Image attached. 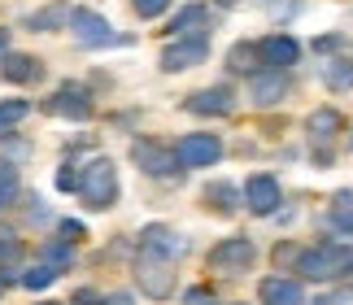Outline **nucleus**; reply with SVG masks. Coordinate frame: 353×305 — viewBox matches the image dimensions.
<instances>
[{"label":"nucleus","mask_w":353,"mask_h":305,"mask_svg":"<svg viewBox=\"0 0 353 305\" xmlns=\"http://www.w3.org/2000/svg\"><path fill=\"white\" fill-rule=\"evenodd\" d=\"M296 270H301V279H314V284H327V279H345L353 275V244H314V248H301V257H296Z\"/></svg>","instance_id":"f257e3e1"},{"label":"nucleus","mask_w":353,"mask_h":305,"mask_svg":"<svg viewBox=\"0 0 353 305\" xmlns=\"http://www.w3.org/2000/svg\"><path fill=\"white\" fill-rule=\"evenodd\" d=\"M79 201L88 205V210H110L118 201V166L114 157H92L83 170H79Z\"/></svg>","instance_id":"f03ea898"},{"label":"nucleus","mask_w":353,"mask_h":305,"mask_svg":"<svg viewBox=\"0 0 353 305\" xmlns=\"http://www.w3.org/2000/svg\"><path fill=\"white\" fill-rule=\"evenodd\" d=\"M135 284H140L144 297L166 301L174 293V262L153 257V253H140V257H135Z\"/></svg>","instance_id":"7ed1b4c3"},{"label":"nucleus","mask_w":353,"mask_h":305,"mask_svg":"<svg viewBox=\"0 0 353 305\" xmlns=\"http://www.w3.org/2000/svg\"><path fill=\"white\" fill-rule=\"evenodd\" d=\"M253 257H257V248L249 235H227V240H219L210 248V270H219V275H244L253 266Z\"/></svg>","instance_id":"20e7f679"},{"label":"nucleus","mask_w":353,"mask_h":305,"mask_svg":"<svg viewBox=\"0 0 353 305\" xmlns=\"http://www.w3.org/2000/svg\"><path fill=\"white\" fill-rule=\"evenodd\" d=\"M249 96H253L257 109H275V105H283V101L292 96V79H288V70H283V66L253 70V79H249Z\"/></svg>","instance_id":"39448f33"},{"label":"nucleus","mask_w":353,"mask_h":305,"mask_svg":"<svg viewBox=\"0 0 353 305\" xmlns=\"http://www.w3.org/2000/svg\"><path fill=\"white\" fill-rule=\"evenodd\" d=\"M205 57H210V39H205V31L179 35L174 44L161 48V70H166V75H179V70H192V66H201Z\"/></svg>","instance_id":"423d86ee"},{"label":"nucleus","mask_w":353,"mask_h":305,"mask_svg":"<svg viewBox=\"0 0 353 305\" xmlns=\"http://www.w3.org/2000/svg\"><path fill=\"white\" fill-rule=\"evenodd\" d=\"M174 157H179L183 170H201V166H214L223 157V140L210 135V131H192V135H183V140L174 144Z\"/></svg>","instance_id":"0eeeda50"},{"label":"nucleus","mask_w":353,"mask_h":305,"mask_svg":"<svg viewBox=\"0 0 353 305\" xmlns=\"http://www.w3.org/2000/svg\"><path fill=\"white\" fill-rule=\"evenodd\" d=\"M188 114L196 118H227L236 109V88H227V83H214V88H201L183 101Z\"/></svg>","instance_id":"6e6552de"},{"label":"nucleus","mask_w":353,"mask_h":305,"mask_svg":"<svg viewBox=\"0 0 353 305\" xmlns=\"http://www.w3.org/2000/svg\"><path fill=\"white\" fill-rule=\"evenodd\" d=\"M70 31H74V39H79L83 48H110V44H118L114 26L105 22L97 9H74V13H70Z\"/></svg>","instance_id":"1a4fd4ad"},{"label":"nucleus","mask_w":353,"mask_h":305,"mask_svg":"<svg viewBox=\"0 0 353 305\" xmlns=\"http://www.w3.org/2000/svg\"><path fill=\"white\" fill-rule=\"evenodd\" d=\"M131 161L140 166L144 175H179L183 166L174 157V148H166L161 140H135L131 144Z\"/></svg>","instance_id":"9d476101"},{"label":"nucleus","mask_w":353,"mask_h":305,"mask_svg":"<svg viewBox=\"0 0 353 305\" xmlns=\"http://www.w3.org/2000/svg\"><path fill=\"white\" fill-rule=\"evenodd\" d=\"M279 201H283V188H279L275 175H249V184H244V205H249L257 218L275 214Z\"/></svg>","instance_id":"9b49d317"},{"label":"nucleus","mask_w":353,"mask_h":305,"mask_svg":"<svg viewBox=\"0 0 353 305\" xmlns=\"http://www.w3.org/2000/svg\"><path fill=\"white\" fill-rule=\"evenodd\" d=\"M48 114L57 118H70V122H83L92 118V92L83 88V83H61L57 96L48 101Z\"/></svg>","instance_id":"f8f14e48"},{"label":"nucleus","mask_w":353,"mask_h":305,"mask_svg":"<svg viewBox=\"0 0 353 305\" xmlns=\"http://www.w3.org/2000/svg\"><path fill=\"white\" fill-rule=\"evenodd\" d=\"M140 248L144 253H153V257H166V262H174L188 248V240L174 227H166V223H148L144 231H140Z\"/></svg>","instance_id":"ddd939ff"},{"label":"nucleus","mask_w":353,"mask_h":305,"mask_svg":"<svg viewBox=\"0 0 353 305\" xmlns=\"http://www.w3.org/2000/svg\"><path fill=\"white\" fill-rule=\"evenodd\" d=\"M257 301L262 305H305V293L296 279H283V275H266L257 284Z\"/></svg>","instance_id":"4468645a"},{"label":"nucleus","mask_w":353,"mask_h":305,"mask_svg":"<svg viewBox=\"0 0 353 305\" xmlns=\"http://www.w3.org/2000/svg\"><path fill=\"white\" fill-rule=\"evenodd\" d=\"M257 52H262L266 66H283V70H288L292 61H301V44H296L292 35H266L262 44H257Z\"/></svg>","instance_id":"2eb2a0df"},{"label":"nucleus","mask_w":353,"mask_h":305,"mask_svg":"<svg viewBox=\"0 0 353 305\" xmlns=\"http://www.w3.org/2000/svg\"><path fill=\"white\" fill-rule=\"evenodd\" d=\"M345 127V118H341V109H332V105H323L314 109V114L305 118V135H310V144H327L336 140V131Z\"/></svg>","instance_id":"dca6fc26"},{"label":"nucleus","mask_w":353,"mask_h":305,"mask_svg":"<svg viewBox=\"0 0 353 305\" xmlns=\"http://www.w3.org/2000/svg\"><path fill=\"white\" fill-rule=\"evenodd\" d=\"M0 75L9 83H35L44 75V66H39V57H31V52H5V57H0Z\"/></svg>","instance_id":"f3484780"},{"label":"nucleus","mask_w":353,"mask_h":305,"mask_svg":"<svg viewBox=\"0 0 353 305\" xmlns=\"http://www.w3.org/2000/svg\"><path fill=\"white\" fill-rule=\"evenodd\" d=\"M205 22H210V9H205V5H183V9L170 18L166 31H170V35H196Z\"/></svg>","instance_id":"a211bd4d"},{"label":"nucleus","mask_w":353,"mask_h":305,"mask_svg":"<svg viewBox=\"0 0 353 305\" xmlns=\"http://www.w3.org/2000/svg\"><path fill=\"white\" fill-rule=\"evenodd\" d=\"M205 201H210V210H214V214H232L236 205L244 201V192H240L236 184H227V179H219V184H210V188H205Z\"/></svg>","instance_id":"6ab92c4d"},{"label":"nucleus","mask_w":353,"mask_h":305,"mask_svg":"<svg viewBox=\"0 0 353 305\" xmlns=\"http://www.w3.org/2000/svg\"><path fill=\"white\" fill-rule=\"evenodd\" d=\"M18 192H22V179H18V170H13L9 161H0V210H9V205L18 201Z\"/></svg>","instance_id":"aec40b11"},{"label":"nucleus","mask_w":353,"mask_h":305,"mask_svg":"<svg viewBox=\"0 0 353 305\" xmlns=\"http://www.w3.org/2000/svg\"><path fill=\"white\" fill-rule=\"evenodd\" d=\"M332 227L345 231V235H353V192H341V197H336V205H332Z\"/></svg>","instance_id":"412c9836"},{"label":"nucleus","mask_w":353,"mask_h":305,"mask_svg":"<svg viewBox=\"0 0 353 305\" xmlns=\"http://www.w3.org/2000/svg\"><path fill=\"white\" fill-rule=\"evenodd\" d=\"M26 114H31V105H26L22 96H13V101H0V131H13Z\"/></svg>","instance_id":"4be33fe9"},{"label":"nucleus","mask_w":353,"mask_h":305,"mask_svg":"<svg viewBox=\"0 0 353 305\" xmlns=\"http://www.w3.org/2000/svg\"><path fill=\"white\" fill-rule=\"evenodd\" d=\"M57 275H61L57 266H48V262H39V266H31V270L22 275V284L31 288V293H44V288H48L52 279H57Z\"/></svg>","instance_id":"5701e85b"},{"label":"nucleus","mask_w":353,"mask_h":305,"mask_svg":"<svg viewBox=\"0 0 353 305\" xmlns=\"http://www.w3.org/2000/svg\"><path fill=\"white\" fill-rule=\"evenodd\" d=\"M44 262H48V266H57V270H65V266L74 262L70 240H52V244H44Z\"/></svg>","instance_id":"b1692460"},{"label":"nucleus","mask_w":353,"mask_h":305,"mask_svg":"<svg viewBox=\"0 0 353 305\" xmlns=\"http://www.w3.org/2000/svg\"><path fill=\"white\" fill-rule=\"evenodd\" d=\"M323 83H327V88H336V92L353 88V66H345V61H332L327 70H323Z\"/></svg>","instance_id":"393cba45"},{"label":"nucleus","mask_w":353,"mask_h":305,"mask_svg":"<svg viewBox=\"0 0 353 305\" xmlns=\"http://www.w3.org/2000/svg\"><path fill=\"white\" fill-rule=\"evenodd\" d=\"M61 18H65V9H61V5H48V9L31 13V18H26V26H31V31H52Z\"/></svg>","instance_id":"a878e982"},{"label":"nucleus","mask_w":353,"mask_h":305,"mask_svg":"<svg viewBox=\"0 0 353 305\" xmlns=\"http://www.w3.org/2000/svg\"><path fill=\"white\" fill-rule=\"evenodd\" d=\"M253 57H262V52H257V44H236V48H232V61H227V66H232V70H249V75H253Z\"/></svg>","instance_id":"bb28decb"},{"label":"nucleus","mask_w":353,"mask_h":305,"mask_svg":"<svg viewBox=\"0 0 353 305\" xmlns=\"http://www.w3.org/2000/svg\"><path fill=\"white\" fill-rule=\"evenodd\" d=\"M314 305H353V284H336L332 293H323Z\"/></svg>","instance_id":"cd10ccee"},{"label":"nucleus","mask_w":353,"mask_h":305,"mask_svg":"<svg viewBox=\"0 0 353 305\" xmlns=\"http://www.w3.org/2000/svg\"><path fill=\"white\" fill-rule=\"evenodd\" d=\"M131 9L140 13V18H161V13L170 9V0H131Z\"/></svg>","instance_id":"c85d7f7f"},{"label":"nucleus","mask_w":353,"mask_h":305,"mask_svg":"<svg viewBox=\"0 0 353 305\" xmlns=\"http://www.w3.org/2000/svg\"><path fill=\"white\" fill-rule=\"evenodd\" d=\"M22 253V244H18V235H13L9 227H0V262H13Z\"/></svg>","instance_id":"c756f323"},{"label":"nucleus","mask_w":353,"mask_h":305,"mask_svg":"<svg viewBox=\"0 0 353 305\" xmlns=\"http://www.w3.org/2000/svg\"><path fill=\"white\" fill-rule=\"evenodd\" d=\"M183 305H219V297H214L210 288H188V293H183Z\"/></svg>","instance_id":"7c9ffc66"},{"label":"nucleus","mask_w":353,"mask_h":305,"mask_svg":"<svg viewBox=\"0 0 353 305\" xmlns=\"http://www.w3.org/2000/svg\"><path fill=\"white\" fill-rule=\"evenodd\" d=\"M65 305H105V297L97 293V288H79V293L65 301Z\"/></svg>","instance_id":"2f4dec72"},{"label":"nucleus","mask_w":353,"mask_h":305,"mask_svg":"<svg viewBox=\"0 0 353 305\" xmlns=\"http://www.w3.org/2000/svg\"><path fill=\"white\" fill-rule=\"evenodd\" d=\"M57 231H61V240H70V244H74V240H83V227H79L74 218H65V223H61Z\"/></svg>","instance_id":"473e14b6"},{"label":"nucleus","mask_w":353,"mask_h":305,"mask_svg":"<svg viewBox=\"0 0 353 305\" xmlns=\"http://www.w3.org/2000/svg\"><path fill=\"white\" fill-rule=\"evenodd\" d=\"M296 257H301V248H296V244H279L275 248V262H279V266H283V262H296Z\"/></svg>","instance_id":"72a5a7b5"},{"label":"nucleus","mask_w":353,"mask_h":305,"mask_svg":"<svg viewBox=\"0 0 353 305\" xmlns=\"http://www.w3.org/2000/svg\"><path fill=\"white\" fill-rule=\"evenodd\" d=\"M57 188H79V179H74L70 166H65V170H57Z\"/></svg>","instance_id":"f704fd0d"},{"label":"nucleus","mask_w":353,"mask_h":305,"mask_svg":"<svg viewBox=\"0 0 353 305\" xmlns=\"http://www.w3.org/2000/svg\"><path fill=\"white\" fill-rule=\"evenodd\" d=\"M105 305H135L131 293H114V297H105Z\"/></svg>","instance_id":"c9c22d12"},{"label":"nucleus","mask_w":353,"mask_h":305,"mask_svg":"<svg viewBox=\"0 0 353 305\" xmlns=\"http://www.w3.org/2000/svg\"><path fill=\"white\" fill-rule=\"evenodd\" d=\"M5 288H9V275H5V266H0V297H5Z\"/></svg>","instance_id":"e433bc0d"},{"label":"nucleus","mask_w":353,"mask_h":305,"mask_svg":"<svg viewBox=\"0 0 353 305\" xmlns=\"http://www.w3.org/2000/svg\"><path fill=\"white\" fill-rule=\"evenodd\" d=\"M5 52H9V35L0 31V57H5Z\"/></svg>","instance_id":"4c0bfd02"},{"label":"nucleus","mask_w":353,"mask_h":305,"mask_svg":"<svg viewBox=\"0 0 353 305\" xmlns=\"http://www.w3.org/2000/svg\"><path fill=\"white\" fill-rule=\"evenodd\" d=\"M39 305H57V301H39Z\"/></svg>","instance_id":"58836bf2"},{"label":"nucleus","mask_w":353,"mask_h":305,"mask_svg":"<svg viewBox=\"0 0 353 305\" xmlns=\"http://www.w3.org/2000/svg\"><path fill=\"white\" fill-rule=\"evenodd\" d=\"M232 305H244V301H232Z\"/></svg>","instance_id":"ea45409f"}]
</instances>
